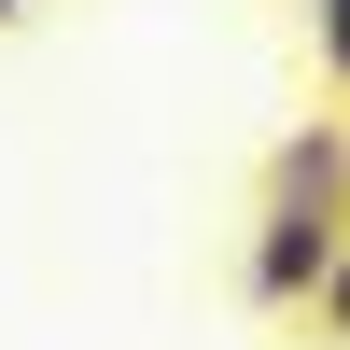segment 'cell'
<instances>
[{"mask_svg":"<svg viewBox=\"0 0 350 350\" xmlns=\"http://www.w3.org/2000/svg\"><path fill=\"white\" fill-rule=\"evenodd\" d=\"M308 56H323V84L350 98V0H308Z\"/></svg>","mask_w":350,"mask_h":350,"instance_id":"obj_2","label":"cell"},{"mask_svg":"<svg viewBox=\"0 0 350 350\" xmlns=\"http://www.w3.org/2000/svg\"><path fill=\"white\" fill-rule=\"evenodd\" d=\"M308 323H323V336L350 350V239H336V280H323V308H308Z\"/></svg>","mask_w":350,"mask_h":350,"instance_id":"obj_3","label":"cell"},{"mask_svg":"<svg viewBox=\"0 0 350 350\" xmlns=\"http://www.w3.org/2000/svg\"><path fill=\"white\" fill-rule=\"evenodd\" d=\"M336 239H350V126H295L267 154V196H252V252H239V295L267 323H308L336 280Z\"/></svg>","mask_w":350,"mask_h":350,"instance_id":"obj_1","label":"cell"},{"mask_svg":"<svg viewBox=\"0 0 350 350\" xmlns=\"http://www.w3.org/2000/svg\"><path fill=\"white\" fill-rule=\"evenodd\" d=\"M28 14H42V0H0V28H28Z\"/></svg>","mask_w":350,"mask_h":350,"instance_id":"obj_4","label":"cell"}]
</instances>
